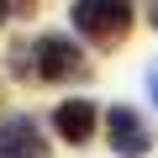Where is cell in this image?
<instances>
[{
	"instance_id": "4",
	"label": "cell",
	"mask_w": 158,
	"mask_h": 158,
	"mask_svg": "<svg viewBox=\"0 0 158 158\" xmlns=\"http://www.w3.org/2000/svg\"><path fill=\"white\" fill-rule=\"evenodd\" d=\"M0 158H48L42 127H37L32 116H11V121H0Z\"/></svg>"
},
{
	"instance_id": "8",
	"label": "cell",
	"mask_w": 158,
	"mask_h": 158,
	"mask_svg": "<svg viewBox=\"0 0 158 158\" xmlns=\"http://www.w3.org/2000/svg\"><path fill=\"white\" fill-rule=\"evenodd\" d=\"M0 21H6V0H0Z\"/></svg>"
},
{
	"instance_id": "2",
	"label": "cell",
	"mask_w": 158,
	"mask_h": 158,
	"mask_svg": "<svg viewBox=\"0 0 158 158\" xmlns=\"http://www.w3.org/2000/svg\"><path fill=\"white\" fill-rule=\"evenodd\" d=\"M32 63H37V79H79L85 74V53L69 37H58V32L32 42Z\"/></svg>"
},
{
	"instance_id": "1",
	"label": "cell",
	"mask_w": 158,
	"mask_h": 158,
	"mask_svg": "<svg viewBox=\"0 0 158 158\" xmlns=\"http://www.w3.org/2000/svg\"><path fill=\"white\" fill-rule=\"evenodd\" d=\"M74 27L100 48H116L132 32V6L127 0H74Z\"/></svg>"
},
{
	"instance_id": "5",
	"label": "cell",
	"mask_w": 158,
	"mask_h": 158,
	"mask_svg": "<svg viewBox=\"0 0 158 158\" xmlns=\"http://www.w3.org/2000/svg\"><path fill=\"white\" fill-rule=\"evenodd\" d=\"M53 127H58V137H69V142H90V137H95V100H63V106L53 111Z\"/></svg>"
},
{
	"instance_id": "3",
	"label": "cell",
	"mask_w": 158,
	"mask_h": 158,
	"mask_svg": "<svg viewBox=\"0 0 158 158\" xmlns=\"http://www.w3.org/2000/svg\"><path fill=\"white\" fill-rule=\"evenodd\" d=\"M106 137H111V148L127 153V158H142V153L153 148V132H148V121H142L132 106H111V116H106Z\"/></svg>"
},
{
	"instance_id": "6",
	"label": "cell",
	"mask_w": 158,
	"mask_h": 158,
	"mask_svg": "<svg viewBox=\"0 0 158 158\" xmlns=\"http://www.w3.org/2000/svg\"><path fill=\"white\" fill-rule=\"evenodd\" d=\"M148 90H153V106H158V63L148 69Z\"/></svg>"
},
{
	"instance_id": "7",
	"label": "cell",
	"mask_w": 158,
	"mask_h": 158,
	"mask_svg": "<svg viewBox=\"0 0 158 158\" xmlns=\"http://www.w3.org/2000/svg\"><path fill=\"white\" fill-rule=\"evenodd\" d=\"M153 27H158V0H153Z\"/></svg>"
},
{
	"instance_id": "9",
	"label": "cell",
	"mask_w": 158,
	"mask_h": 158,
	"mask_svg": "<svg viewBox=\"0 0 158 158\" xmlns=\"http://www.w3.org/2000/svg\"><path fill=\"white\" fill-rule=\"evenodd\" d=\"M27 6H37V0H27Z\"/></svg>"
}]
</instances>
